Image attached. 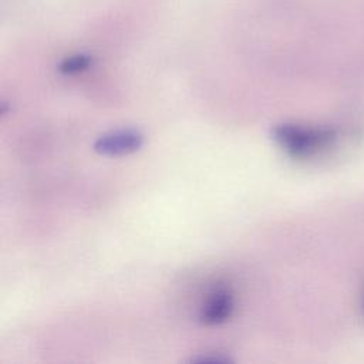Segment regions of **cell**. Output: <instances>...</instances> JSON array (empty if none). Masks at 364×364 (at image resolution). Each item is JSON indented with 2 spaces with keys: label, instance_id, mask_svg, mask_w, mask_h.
Segmentation results:
<instances>
[{
  "label": "cell",
  "instance_id": "1",
  "mask_svg": "<svg viewBox=\"0 0 364 364\" xmlns=\"http://www.w3.org/2000/svg\"><path fill=\"white\" fill-rule=\"evenodd\" d=\"M276 142L293 158L307 159L331 149L338 132L330 127H313L301 124H280L273 128Z\"/></svg>",
  "mask_w": 364,
  "mask_h": 364
},
{
  "label": "cell",
  "instance_id": "2",
  "mask_svg": "<svg viewBox=\"0 0 364 364\" xmlns=\"http://www.w3.org/2000/svg\"><path fill=\"white\" fill-rule=\"evenodd\" d=\"M235 310V297L229 287L219 286L213 289L205 299L199 318L206 326H218L228 321Z\"/></svg>",
  "mask_w": 364,
  "mask_h": 364
},
{
  "label": "cell",
  "instance_id": "3",
  "mask_svg": "<svg viewBox=\"0 0 364 364\" xmlns=\"http://www.w3.org/2000/svg\"><path fill=\"white\" fill-rule=\"evenodd\" d=\"M144 144V135L136 129H118L101 135L94 142V151L105 156L128 155Z\"/></svg>",
  "mask_w": 364,
  "mask_h": 364
},
{
  "label": "cell",
  "instance_id": "4",
  "mask_svg": "<svg viewBox=\"0 0 364 364\" xmlns=\"http://www.w3.org/2000/svg\"><path fill=\"white\" fill-rule=\"evenodd\" d=\"M233 360L223 354V353H206V354H200V355H196V357H192L191 358V363H199V364H206V363H210V364H226V363H232Z\"/></svg>",
  "mask_w": 364,
  "mask_h": 364
},
{
  "label": "cell",
  "instance_id": "5",
  "mask_svg": "<svg viewBox=\"0 0 364 364\" xmlns=\"http://www.w3.org/2000/svg\"><path fill=\"white\" fill-rule=\"evenodd\" d=\"M88 65V58L85 57H73L70 60H65L61 65V71L67 74H74L78 71H82Z\"/></svg>",
  "mask_w": 364,
  "mask_h": 364
},
{
  "label": "cell",
  "instance_id": "6",
  "mask_svg": "<svg viewBox=\"0 0 364 364\" xmlns=\"http://www.w3.org/2000/svg\"><path fill=\"white\" fill-rule=\"evenodd\" d=\"M361 310H363V313H364V296H363V301H361Z\"/></svg>",
  "mask_w": 364,
  "mask_h": 364
}]
</instances>
